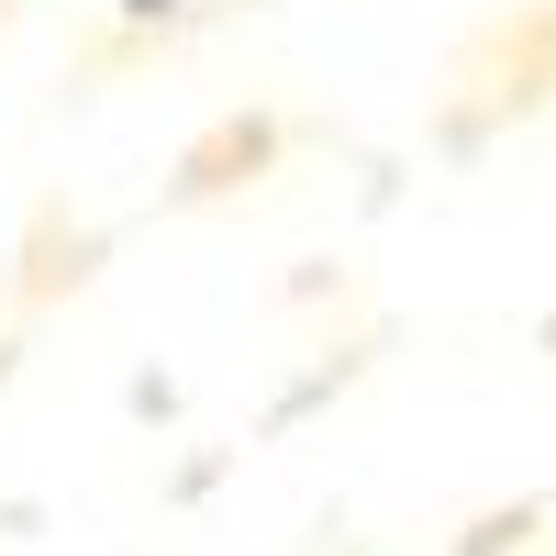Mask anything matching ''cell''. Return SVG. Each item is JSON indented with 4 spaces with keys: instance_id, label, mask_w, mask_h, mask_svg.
<instances>
[{
    "instance_id": "1",
    "label": "cell",
    "mask_w": 556,
    "mask_h": 556,
    "mask_svg": "<svg viewBox=\"0 0 556 556\" xmlns=\"http://www.w3.org/2000/svg\"><path fill=\"white\" fill-rule=\"evenodd\" d=\"M545 101H556V0H523V12H501L456 45V67H445V134L456 146H479V134L523 123Z\"/></svg>"
},
{
    "instance_id": "2",
    "label": "cell",
    "mask_w": 556,
    "mask_h": 556,
    "mask_svg": "<svg viewBox=\"0 0 556 556\" xmlns=\"http://www.w3.org/2000/svg\"><path fill=\"white\" fill-rule=\"evenodd\" d=\"M256 156H267V123H223L212 146H190V156H178V190H190V201H212V190H235V167H256Z\"/></svg>"
}]
</instances>
